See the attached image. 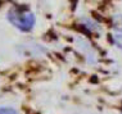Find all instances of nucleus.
Instances as JSON below:
<instances>
[{"instance_id":"f257e3e1","label":"nucleus","mask_w":122,"mask_h":114,"mask_svg":"<svg viewBox=\"0 0 122 114\" xmlns=\"http://www.w3.org/2000/svg\"><path fill=\"white\" fill-rule=\"evenodd\" d=\"M8 21L21 31H31L35 26V15L28 9L22 6H14L8 12Z\"/></svg>"},{"instance_id":"f03ea898","label":"nucleus","mask_w":122,"mask_h":114,"mask_svg":"<svg viewBox=\"0 0 122 114\" xmlns=\"http://www.w3.org/2000/svg\"><path fill=\"white\" fill-rule=\"evenodd\" d=\"M113 26L118 32H122V15H114L113 17Z\"/></svg>"},{"instance_id":"7ed1b4c3","label":"nucleus","mask_w":122,"mask_h":114,"mask_svg":"<svg viewBox=\"0 0 122 114\" xmlns=\"http://www.w3.org/2000/svg\"><path fill=\"white\" fill-rule=\"evenodd\" d=\"M113 44L122 50V32H117L113 35Z\"/></svg>"},{"instance_id":"20e7f679","label":"nucleus","mask_w":122,"mask_h":114,"mask_svg":"<svg viewBox=\"0 0 122 114\" xmlns=\"http://www.w3.org/2000/svg\"><path fill=\"white\" fill-rule=\"evenodd\" d=\"M0 114H18V112L13 108H1L0 109Z\"/></svg>"}]
</instances>
